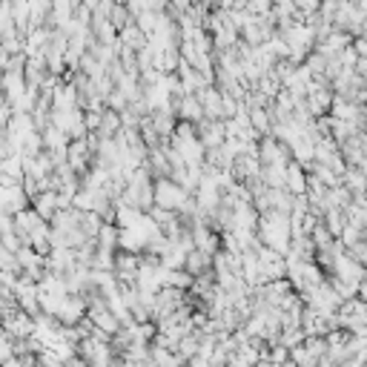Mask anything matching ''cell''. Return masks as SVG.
<instances>
[{"mask_svg":"<svg viewBox=\"0 0 367 367\" xmlns=\"http://www.w3.org/2000/svg\"><path fill=\"white\" fill-rule=\"evenodd\" d=\"M189 189H184L181 184H176L172 178H161L156 181V204L161 209H169V212H181L187 204H189Z\"/></svg>","mask_w":367,"mask_h":367,"instance_id":"obj_1","label":"cell"},{"mask_svg":"<svg viewBox=\"0 0 367 367\" xmlns=\"http://www.w3.org/2000/svg\"><path fill=\"white\" fill-rule=\"evenodd\" d=\"M6 333L15 339H32L35 336V316H29L26 310L15 313L12 319H6Z\"/></svg>","mask_w":367,"mask_h":367,"instance_id":"obj_2","label":"cell"},{"mask_svg":"<svg viewBox=\"0 0 367 367\" xmlns=\"http://www.w3.org/2000/svg\"><path fill=\"white\" fill-rule=\"evenodd\" d=\"M364 281H367V267H364Z\"/></svg>","mask_w":367,"mask_h":367,"instance_id":"obj_3","label":"cell"}]
</instances>
